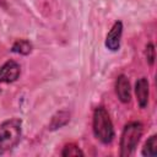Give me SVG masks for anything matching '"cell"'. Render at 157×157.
<instances>
[{
	"instance_id": "7a4b0ae2",
	"label": "cell",
	"mask_w": 157,
	"mask_h": 157,
	"mask_svg": "<svg viewBox=\"0 0 157 157\" xmlns=\"http://www.w3.org/2000/svg\"><path fill=\"white\" fill-rule=\"evenodd\" d=\"M93 134L102 144H110L114 139V128L110 117L104 107H97L93 112Z\"/></svg>"
},
{
	"instance_id": "9c48e42d",
	"label": "cell",
	"mask_w": 157,
	"mask_h": 157,
	"mask_svg": "<svg viewBox=\"0 0 157 157\" xmlns=\"http://www.w3.org/2000/svg\"><path fill=\"white\" fill-rule=\"evenodd\" d=\"M11 50L13 53H17V54H21V55H27L32 50V44L26 39H20V40H16L13 43Z\"/></svg>"
},
{
	"instance_id": "3957f363",
	"label": "cell",
	"mask_w": 157,
	"mask_h": 157,
	"mask_svg": "<svg viewBox=\"0 0 157 157\" xmlns=\"http://www.w3.org/2000/svg\"><path fill=\"white\" fill-rule=\"evenodd\" d=\"M142 132H144V126L140 121H131L124 126L120 136V156L121 157L131 156L135 152L136 146L140 141V137L142 136Z\"/></svg>"
},
{
	"instance_id": "ba28073f",
	"label": "cell",
	"mask_w": 157,
	"mask_h": 157,
	"mask_svg": "<svg viewBox=\"0 0 157 157\" xmlns=\"http://www.w3.org/2000/svg\"><path fill=\"white\" fill-rule=\"evenodd\" d=\"M142 156L146 157H156L157 156V136L152 135L147 139L142 147Z\"/></svg>"
},
{
	"instance_id": "6da1fadb",
	"label": "cell",
	"mask_w": 157,
	"mask_h": 157,
	"mask_svg": "<svg viewBox=\"0 0 157 157\" xmlns=\"http://www.w3.org/2000/svg\"><path fill=\"white\" fill-rule=\"evenodd\" d=\"M22 121L18 118L5 120L0 124V155L11 151L20 142Z\"/></svg>"
},
{
	"instance_id": "8fae6325",
	"label": "cell",
	"mask_w": 157,
	"mask_h": 157,
	"mask_svg": "<svg viewBox=\"0 0 157 157\" xmlns=\"http://www.w3.org/2000/svg\"><path fill=\"white\" fill-rule=\"evenodd\" d=\"M145 55H146V60L150 65H153L155 63V45L152 43H148L146 45V49H145Z\"/></svg>"
},
{
	"instance_id": "277c9868",
	"label": "cell",
	"mask_w": 157,
	"mask_h": 157,
	"mask_svg": "<svg viewBox=\"0 0 157 157\" xmlns=\"http://www.w3.org/2000/svg\"><path fill=\"white\" fill-rule=\"evenodd\" d=\"M20 72H21L20 64L16 63L15 60H9L0 67V82H5V83L13 82L18 78Z\"/></svg>"
},
{
	"instance_id": "8992f818",
	"label": "cell",
	"mask_w": 157,
	"mask_h": 157,
	"mask_svg": "<svg viewBox=\"0 0 157 157\" xmlns=\"http://www.w3.org/2000/svg\"><path fill=\"white\" fill-rule=\"evenodd\" d=\"M115 93L121 103H129L131 99V88L125 75H119L115 81Z\"/></svg>"
},
{
	"instance_id": "30bf717a",
	"label": "cell",
	"mask_w": 157,
	"mask_h": 157,
	"mask_svg": "<svg viewBox=\"0 0 157 157\" xmlns=\"http://www.w3.org/2000/svg\"><path fill=\"white\" fill-rule=\"evenodd\" d=\"M61 156L64 157H74V156H85L81 148L75 144H67L61 151Z\"/></svg>"
},
{
	"instance_id": "5b68a950",
	"label": "cell",
	"mask_w": 157,
	"mask_h": 157,
	"mask_svg": "<svg viewBox=\"0 0 157 157\" xmlns=\"http://www.w3.org/2000/svg\"><path fill=\"white\" fill-rule=\"evenodd\" d=\"M121 34H123V23H121V21H117L113 25V27L110 28L109 33L107 34L105 47L112 52H117L120 48Z\"/></svg>"
},
{
	"instance_id": "52a82bcc",
	"label": "cell",
	"mask_w": 157,
	"mask_h": 157,
	"mask_svg": "<svg viewBox=\"0 0 157 157\" xmlns=\"http://www.w3.org/2000/svg\"><path fill=\"white\" fill-rule=\"evenodd\" d=\"M135 94L140 108H146L148 103V94H150V85L146 77H141L135 83Z\"/></svg>"
}]
</instances>
